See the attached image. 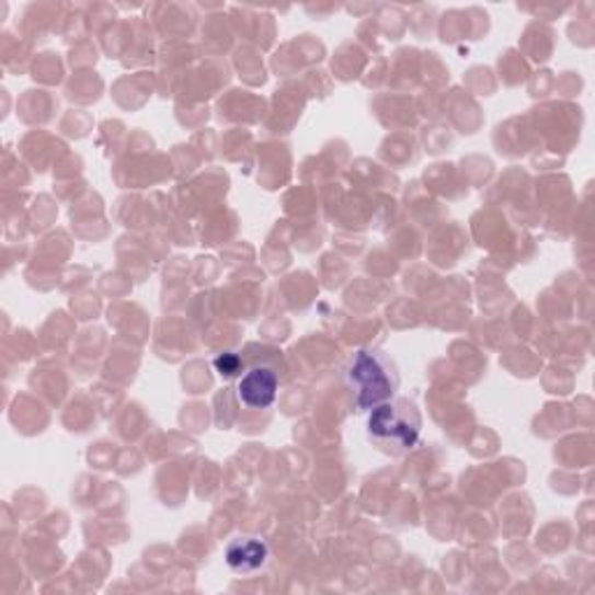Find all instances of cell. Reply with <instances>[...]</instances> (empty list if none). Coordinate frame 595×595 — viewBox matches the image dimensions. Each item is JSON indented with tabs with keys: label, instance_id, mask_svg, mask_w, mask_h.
<instances>
[{
	"label": "cell",
	"instance_id": "obj_2",
	"mask_svg": "<svg viewBox=\"0 0 595 595\" xmlns=\"http://www.w3.org/2000/svg\"><path fill=\"white\" fill-rule=\"evenodd\" d=\"M368 433L377 443L412 449L421 433V414L410 400H389L370 410Z\"/></svg>",
	"mask_w": 595,
	"mask_h": 595
},
{
	"label": "cell",
	"instance_id": "obj_5",
	"mask_svg": "<svg viewBox=\"0 0 595 595\" xmlns=\"http://www.w3.org/2000/svg\"><path fill=\"white\" fill-rule=\"evenodd\" d=\"M215 368H217L221 375L230 377V375L240 373V358H238L236 354H224V356H219V358L215 361Z\"/></svg>",
	"mask_w": 595,
	"mask_h": 595
},
{
	"label": "cell",
	"instance_id": "obj_1",
	"mask_svg": "<svg viewBox=\"0 0 595 595\" xmlns=\"http://www.w3.org/2000/svg\"><path fill=\"white\" fill-rule=\"evenodd\" d=\"M347 379L358 410H373L381 402H389L400 381L393 361L381 352H358Z\"/></svg>",
	"mask_w": 595,
	"mask_h": 595
},
{
	"label": "cell",
	"instance_id": "obj_4",
	"mask_svg": "<svg viewBox=\"0 0 595 595\" xmlns=\"http://www.w3.org/2000/svg\"><path fill=\"white\" fill-rule=\"evenodd\" d=\"M267 561V547L256 537H238L226 547V563L236 572H256Z\"/></svg>",
	"mask_w": 595,
	"mask_h": 595
},
{
	"label": "cell",
	"instance_id": "obj_3",
	"mask_svg": "<svg viewBox=\"0 0 595 595\" xmlns=\"http://www.w3.org/2000/svg\"><path fill=\"white\" fill-rule=\"evenodd\" d=\"M279 389V375L275 373L273 366H254L249 368L240 381H238V398L242 405L252 408V410H267L277 398Z\"/></svg>",
	"mask_w": 595,
	"mask_h": 595
}]
</instances>
